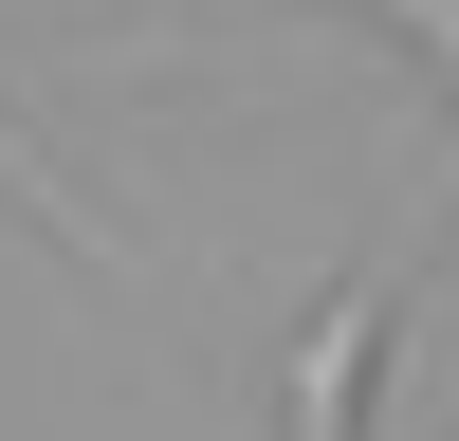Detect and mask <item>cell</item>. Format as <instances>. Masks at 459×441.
<instances>
[{"mask_svg": "<svg viewBox=\"0 0 459 441\" xmlns=\"http://www.w3.org/2000/svg\"><path fill=\"white\" fill-rule=\"evenodd\" d=\"M368 368H386V276H331L294 313V441H368Z\"/></svg>", "mask_w": 459, "mask_h": 441, "instance_id": "1", "label": "cell"}, {"mask_svg": "<svg viewBox=\"0 0 459 441\" xmlns=\"http://www.w3.org/2000/svg\"><path fill=\"white\" fill-rule=\"evenodd\" d=\"M0 203H19V220H56L74 257H129V220H92V184H56V147H37L19 110H0Z\"/></svg>", "mask_w": 459, "mask_h": 441, "instance_id": "2", "label": "cell"}, {"mask_svg": "<svg viewBox=\"0 0 459 441\" xmlns=\"http://www.w3.org/2000/svg\"><path fill=\"white\" fill-rule=\"evenodd\" d=\"M441 184H459V129H441Z\"/></svg>", "mask_w": 459, "mask_h": 441, "instance_id": "4", "label": "cell"}, {"mask_svg": "<svg viewBox=\"0 0 459 441\" xmlns=\"http://www.w3.org/2000/svg\"><path fill=\"white\" fill-rule=\"evenodd\" d=\"M368 19H404V37H441V56H459V0H368Z\"/></svg>", "mask_w": 459, "mask_h": 441, "instance_id": "3", "label": "cell"}]
</instances>
